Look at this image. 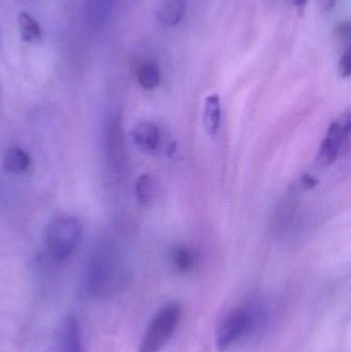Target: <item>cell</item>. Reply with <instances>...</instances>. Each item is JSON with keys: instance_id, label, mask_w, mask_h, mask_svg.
<instances>
[{"instance_id": "6da1fadb", "label": "cell", "mask_w": 351, "mask_h": 352, "mask_svg": "<svg viewBox=\"0 0 351 352\" xmlns=\"http://www.w3.org/2000/svg\"><path fill=\"white\" fill-rule=\"evenodd\" d=\"M183 316V306L169 302L155 314L144 332L138 352H160L171 340Z\"/></svg>"}, {"instance_id": "7a4b0ae2", "label": "cell", "mask_w": 351, "mask_h": 352, "mask_svg": "<svg viewBox=\"0 0 351 352\" xmlns=\"http://www.w3.org/2000/svg\"><path fill=\"white\" fill-rule=\"evenodd\" d=\"M45 244L52 258L63 261L69 258L82 238V225L76 217L59 215L45 229Z\"/></svg>"}, {"instance_id": "3957f363", "label": "cell", "mask_w": 351, "mask_h": 352, "mask_svg": "<svg viewBox=\"0 0 351 352\" xmlns=\"http://www.w3.org/2000/svg\"><path fill=\"white\" fill-rule=\"evenodd\" d=\"M255 324L256 314L251 308L237 307L227 312L216 326L214 335L216 351H229L253 330Z\"/></svg>"}, {"instance_id": "277c9868", "label": "cell", "mask_w": 351, "mask_h": 352, "mask_svg": "<svg viewBox=\"0 0 351 352\" xmlns=\"http://www.w3.org/2000/svg\"><path fill=\"white\" fill-rule=\"evenodd\" d=\"M350 133V115L346 113L338 121L330 125L326 138L319 151L317 162L321 166H328L335 162L341 150L342 144Z\"/></svg>"}, {"instance_id": "5b68a950", "label": "cell", "mask_w": 351, "mask_h": 352, "mask_svg": "<svg viewBox=\"0 0 351 352\" xmlns=\"http://www.w3.org/2000/svg\"><path fill=\"white\" fill-rule=\"evenodd\" d=\"M49 352H82L80 324L73 316H66Z\"/></svg>"}, {"instance_id": "8992f818", "label": "cell", "mask_w": 351, "mask_h": 352, "mask_svg": "<svg viewBox=\"0 0 351 352\" xmlns=\"http://www.w3.org/2000/svg\"><path fill=\"white\" fill-rule=\"evenodd\" d=\"M133 138L140 150L152 153L158 148L160 132L155 124L150 122H141L134 128Z\"/></svg>"}, {"instance_id": "52a82bcc", "label": "cell", "mask_w": 351, "mask_h": 352, "mask_svg": "<svg viewBox=\"0 0 351 352\" xmlns=\"http://www.w3.org/2000/svg\"><path fill=\"white\" fill-rule=\"evenodd\" d=\"M185 10V0H164L157 10V19L164 26L174 27L183 20Z\"/></svg>"}, {"instance_id": "ba28073f", "label": "cell", "mask_w": 351, "mask_h": 352, "mask_svg": "<svg viewBox=\"0 0 351 352\" xmlns=\"http://www.w3.org/2000/svg\"><path fill=\"white\" fill-rule=\"evenodd\" d=\"M30 166V157L18 146H10L3 158L4 171L8 175H21Z\"/></svg>"}, {"instance_id": "9c48e42d", "label": "cell", "mask_w": 351, "mask_h": 352, "mask_svg": "<svg viewBox=\"0 0 351 352\" xmlns=\"http://www.w3.org/2000/svg\"><path fill=\"white\" fill-rule=\"evenodd\" d=\"M222 107L218 95H210L204 105V126L210 135L216 136L220 129Z\"/></svg>"}, {"instance_id": "30bf717a", "label": "cell", "mask_w": 351, "mask_h": 352, "mask_svg": "<svg viewBox=\"0 0 351 352\" xmlns=\"http://www.w3.org/2000/svg\"><path fill=\"white\" fill-rule=\"evenodd\" d=\"M170 260L175 270L183 274H188L195 269L196 256L188 246H175L171 250Z\"/></svg>"}, {"instance_id": "8fae6325", "label": "cell", "mask_w": 351, "mask_h": 352, "mask_svg": "<svg viewBox=\"0 0 351 352\" xmlns=\"http://www.w3.org/2000/svg\"><path fill=\"white\" fill-rule=\"evenodd\" d=\"M136 197L142 205H150L156 200L159 192L158 182L150 175H144L138 178L135 186Z\"/></svg>"}, {"instance_id": "7c38bea8", "label": "cell", "mask_w": 351, "mask_h": 352, "mask_svg": "<svg viewBox=\"0 0 351 352\" xmlns=\"http://www.w3.org/2000/svg\"><path fill=\"white\" fill-rule=\"evenodd\" d=\"M21 38L25 43H36L41 38V30L38 23L28 12H22L19 14Z\"/></svg>"}, {"instance_id": "4fadbf2b", "label": "cell", "mask_w": 351, "mask_h": 352, "mask_svg": "<svg viewBox=\"0 0 351 352\" xmlns=\"http://www.w3.org/2000/svg\"><path fill=\"white\" fill-rule=\"evenodd\" d=\"M160 69L155 63L142 64L137 70V80L146 90H154L160 84Z\"/></svg>"}, {"instance_id": "5bb4252c", "label": "cell", "mask_w": 351, "mask_h": 352, "mask_svg": "<svg viewBox=\"0 0 351 352\" xmlns=\"http://www.w3.org/2000/svg\"><path fill=\"white\" fill-rule=\"evenodd\" d=\"M109 146L113 161L121 160L124 152L123 129L119 120H115L109 128Z\"/></svg>"}, {"instance_id": "9a60e30c", "label": "cell", "mask_w": 351, "mask_h": 352, "mask_svg": "<svg viewBox=\"0 0 351 352\" xmlns=\"http://www.w3.org/2000/svg\"><path fill=\"white\" fill-rule=\"evenodd\" d=\"M294 209L295 206L293 203L286 201L284 204H282V208L278 210V215H276V223H282V227H286L294 214Z\"/></svg>"}, {"instance_id": "2e32d148", "label": "cell", "mask_w": 351, "mask_h": 352, "mask_svg": "<svg viewBox=\"0 0 351 352\" xmlns=\"http://www.w3.org/2000/svg\"><path fill=\"white\" fill-rule=\"evenodd\" d=\"M339 74L341 78H350L351 74V53L350 50L348 49L346 53L342 55L339 62Z\"/></svg>"}, {"instance_id": "e0dca14e", "label": "cell", "mask_w": 351, "mask_h": 352, "mask_svg": "<svg viewBox=\"0 0 351 352\" xmlns=\"http://www.w3.org/2000/svg\"><path fill=\"white\" fill-rule=\"evenodd\" d=\"M115 1L117 0H96L97 12H99V14H106L113 8Z\"/></svg>"}, {"instance_id": "ac0fdd59", "label": "cell", "mask_w": 351, "mask_h": 352, "mask_svg": "<svg viewBox=\"0 0 351 352\" xmlns=\"http://www.w3.org/2000/svg\"><path fill=\"white\" fill-rule=\"evenodd\" d=\"M317 180L311 175H305L304 177L301 179V186L305 188H313V186H317Z\"/></svg>"}, {"instance_id": "d6986e66", "label": "cell", "mask_w": 351, "mask_h": 352, "mask_svg": "<svg viewBox=\"0 0 351 352\" xmlns=\"http://www.w3.org/2000/svg\"><path fill=\"white\" fill-rule=\"evenodd\" d=\"M319 6L324 12H330L333 10L337 0H319Z\"/></svg>"}, {"instance_id": "ffe728a7", "label": "cell", "mask_w": 351, "mask_h": 352, "mask_svg": "<svg viewBox=\"0 0 351 352\" xmlns=\"http://www.w3.org/2000/svg\"><path fill=\"white\" fill-rule=\"evenodd\" d=\"M307 2H308V0H294L295 6L300 10L306 6Z\"/></svg>"}]
</instances>
